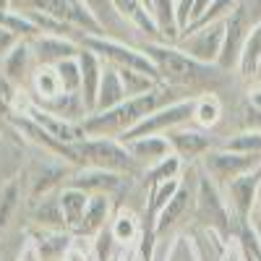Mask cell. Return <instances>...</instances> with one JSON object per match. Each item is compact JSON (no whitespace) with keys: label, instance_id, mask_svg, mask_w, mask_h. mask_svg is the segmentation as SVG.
<instances>
[{"label":"cell","instance_id":"cell-39","mask_svg":"<svg viewBox=\"0 0 261 261\" xmlns=\"http://www.w3.org/2000/svg\"><path fill=\"white\" fill-rule=\"evenodd\" d=\"M18 42H21V39H18V37H16L11 29L0 27V60H3V58H6V55H8V53H11L16 45H18Z\"/></svg>","mask_w":261,"mask_h":261},{"label":"cell","instance_id":"cell-41","mask_svg":"<svg viewBox=\"0 0 261 261\" xmlns=\"http://www.w3.org/2000/svg\"><path fill=\"white\" fill-rule=\"evenodd\" d=\"M65 261H89V256H86L84 251H79V248L71 246V251H68V256H65Z\"/></svg>","mask_w":261,"mask_h":261},{"label":"cell","instance_id":"cell-43","mask_svg":"<svg viewBox=\"0 0 261 261\" xmlns=\"http://www.w3.org/2000/svg\"><path fill=\"white\" fill-rule=\"evenodd\" d=\"M141 3H144V6H146V8L151 11V0H141Z\"/></svg>","mask_w":261,"mask_h":261},{"label":"cell","instance_id":"cell-1","mask_svg":"<svg viewBox=\"0 0 261 261\" xmlns=\"http://www.w3.org/2000/svg\"><path fill=\"white\" fill-rule=\"evenodd\" d=\"M172 86L160 84L157 89H151L146 94L139 97H128L125 102H120L113 110H105V113H92L81 120L86 136H107V139H120L123 134H128L134 125H139L146 115H151L154 110H160L162 105L172 102L170 94Z\"/></svg>","mask_w":261,"mask_h":261},{"label":"cell","instance_id":"cell-6","mask_svg":"<svg viewBox=\"0 0 261 261\" xmlns=\"http://www.w3.org/2000/svg\"><path fill=\"white\" fill-rule=\"evenodd\" d=\"M193 105H196L193 94H188L183 99H172L151 115H146L139 125H134L118 141H130V139H141V136H165L170 128H178V125H186L193 120Z\"/></svg>","mask_w":261,"mask_h":261},{"label":"cell","instance_id":"cell-30","mask_svg":"<svg viewBox=\"0 0 261 261\" xmlns=\"http://www.w3.org/2000/svg\"><path fill=\"white\" fill-rule=\"evenodd\" d=\"M258 63H261V18L256 21V24L251 27V32H248V39H246L241 63H238V73H241L243 79L256 76Z\"/></svg>","mask_w":261,"mask_h":261},{"label":"cell","instance_id":"cell-33","mask_svg":"<svg viewBox=\"0 0 261 261\" xmlns=\"http://www.w3.org/2000/svg\"><path fill=\"white\" fill-rule=\"evenodd\" d=\"M55 71L60 76V84H63L65 94H81V65H79V58H68V60L58 63Z\"/></svg>","mask_w":261,"mask_h":261},{"label":"cell","instance_id":"cell-3","mask_svg":"<svg viewBox=\"0 0 261 261\" xmlns=\"http://www.w3.org/2000/svg\"><path fill=\"white\" fill-rule=\"evenodd\" d=\"M63 162H71L76 167H99V170H113L123 175H139L141 165L130 157L123 141L107 139V136H86L84 141L65 146Z\"/></svg>","mask_w":261,"mask_h":261},{"label":"cell","instance_id":"cell-10","mask_svg":"<svg viewBox=\"0 0 261 261\" xmlns=\"http://www.w3.org/2000/svg\"><path fill=\"white\" fill-rule=\"evenodd\" d=\"M29 8L45 11V13L65 21V24H71L86 34H105L99 18L92 13V8L84 0H32Z\"/></svg>","mask_w":261,"mask_h":261},{"label":"cell","instance_id":"cell-18","mask_svg":"<svg viewBox=\"0 0 261 261\" xmlns=\"http://www.w3.org/2000/svg\"><path fill=\"white\" fill-rule=\"evenodd\" d=\"M58 199H60V209H63V222H65V230L71 235H79L81 232V225H84V214H86V206H89V193H84L79 188H71V186H63L58 191Z\"/></svg>","mask_w":261,"mask_h":261},{"label":"cell","instance_id":"cell-24","mask_svg":"<svg viewBox=\"0 0 261 261\" xmlns=\"http://www.w3.org/2000/svg\"><path fill=\"white\" fill-rule=\"evenodd\" d=\"M63 92V84H60V76L55 71V65H42L37 63V68L32 73V99L37 105H45V102H53L58 99Z\"/></svg>","mask_w":261,"mask_h":261},{"label":"cell","instance_id":"cell-14","mask_svg":"<svg viewBox=\"0 0 261 261\" xmlns=\"http://www.w3.org/2000/svg\"><path fill=\"white\" fill-rule=\"evenodd\" d=\"M24 115L32 118L37 125H42V128H45L53 139H58L60 144H76V141H84V139H86V130H84L81 123H71V120L58 118V115L47 113L45 107H39L34 99H32V105L27 107Z\"/></svg>","mask_w":261,"mask_h":261},{"label":"cell","instance_id":"cell-19","mask_svg":"<svg viewBox=\"0 0 261 261\" xmlns=\"http://www.w3.org/2000/svg\"><path fill=\"white\" fill-rule=\"evenodd\" d=\"M125 149L130 151V157H134L141 167H151L162 162L165 157L172 154V146L165 136H141V139H130V141H123Z\"/></svg>","mask_w":261,"mask_h":261},{"label":"cell","instance_id":"cell-45","mask_svg":"<svg viewBox=\"0 0 261 261\" xmlns=\"http://www.w3.org/2000/svg\"><path fill=\"white\" fill-rule=\"evenodd\" d=\"M136 261H139V258H136Z\"/></svg>","mask_w":261,"mask_h":261},{"label":"cell","instance_id":"cell-28","mask_svg":"<svg viewBox=\"0 0 261 261\" xmlns=\"http://www.w3.org/2000/svg\"><path fill=\"white\" fill-rule=\"evenodd\" d=\"M222 118V102L214 92H206L201 97H196L193 105V125H199L204 130H212Z\"/></svg>","mask_w":261,"mask_h":261},{"label":"cell","instance_id":"cell-9","mask_svg":"<svg viewBox=\"0 0 261 261\" xmlns=\"http://www.w3.org/2000/svg\"><path fill=\"white\" fill-rule=\"evenodd\" d=\"M251 16L248 8L241 3L227 18H225V42H222V55L217 60V68L220 71H238V63H241L246 39L251 32Z\"/></svg>","mask_w":261,"mask_h":261},{"label":"cell","instance_id":"cell-15","mask_svg":"<svg viewBox=\"0 0 261 261\" xmlns=\"http://www.w3.org/2000/svg\"><path fill=\"white\" fill-rule=\"evenodd\" d=\"M32 50L37 63L42 65H58L68 58H79L81 42L68 39V37H53V34H39L32 39Z\"/></svg>","mask_w":261,"mask_h":261},{"label":"cell","instance_id":"cell-27","mask_svg":"<svg viewBox=\"0 0 261 261\" xmlns=\"http://www.w3.org/2000/svg\"><path fill=\"white\" fill-rule=\"evenodd\" d=\"M32 220H34L42 230H65L63 209H60L58 193L42 196V199L32 201ZM65 232H68V230H65Z\"/></svg>","mask_w":261,"mask_h":261},{"label":"cell","instance_id":"cell-21","mask_svg":"<svg viewBox=\"0 0 261 261\" xmlns=\"http://www.w3.org/2000/svg\"><path fill=\"white\" fill-rule=\"evenodd\" d=\"M125 84L120 79V71L115 65L105 63V71H102V84H99V94H97V107L94 113H105V110H113L120 102H125Z\"/></svg>","mask_w":261,"mask_h":261},{"label":"cell","instance_id":"cell-35","mask_svg":"<svg viewBox=\"0 0 261 261\" xmlns=\"http://www.w3.org/2000/svg\"><path fill=\"white\" fill-rule=\"evenodd\" d=\"M18 201H21V186L16 180H11L3 191H0V232L8 227L13 212L18 209Z\"/></svg>","mask_w":261,"mask_h":261},{"label":"cell","instance_id":"cell-38","mask_svg":"<svg viewBox=\"0 0 261 261\" xmlns=\"http://www.w3.org/2000/svg\"><path fill=\"white\" fill-rule=\"evenodd\" d=\"M193 3L196 0H178L175 3V18H178V27H180V34L188 29L191 24V11H193Z\"/></svg>","mask_w":261,"mask_h":261},{"label":"cell","instance_id":"cell-31","mask_svg":"<svg viewBox=\"0 0 261 261\" xmlns=\"http://www.w3.org/2000/svg\"><path fill=\"white\" fill-rule=\"evenodd\" d=\"M120 71V79L125 84V94L128 97H139V94H146L151 89H157V86L162 84L160 79L149 76L144 71H134V68H118Z\"/></svg>","mask_w":261,"mask_h":261},{"label":"cell","instance_id":"cell-16","mask_svg":"<svg viewBox=\"0 0 261 261\" xmlns=\"http://www.w3.org/2000/svg\"><path fill=\"white\" fill-rule=\"evenodd\" d=\"M79 65H81V99H84L86 110H89V115H92L94 107H97V94H99V84H102L105 60L97 53H92L89 47L81 45Z\"/></svg>","mask_w":261,"mask_h":261},{"label":"cell","instance_id":"cell-42","mask_svg":"<svg viewBox=\"0 0 261 261\" xmlns=\"http://www.w3.org/2000/svg\"><path fill=\"white\" fill-rule=\"evenodd\" d=\"M248 3H251L248 11H261V0H248Z\"/></svg>","mask_w":261,"mask_h":261},{"label":"cell","instance_id":"cell-25","mask_svg":"<svg viewBox=\"0 0 261 261\" xmlns=\"http://www.w3.org/2000/svg\"><path fill=\"white\" fill-rule=\"evenodd\" d=\"M113 6H115L118 16L125 21V24H130L134 29H139V32H144L149 37H157L160 39L154 16H151V11L141 3V0H113Z\"/></svg>","mask_w":261,"mask_h":261},{"label":"cell","instance_id":"cell-26","mask_svg":"<svg viewBox=\"0 0 261 261\" xmlns=\"http://www.w3.org/2000/svg\"><path fill=\"white\" fill-rule=\"evenodd\" d=\"M175 3L178 0H151V16H154V24L160 32V42H167V45H175L180 37V27L175 18Z\"/></svg>","mask_w":261,"mask_h":261},{"label":"cell","instance_id":"cell-22","mask_svg":"<svg viewBox=\"0 0 261 261\" xmlns=\"http://www.w3.org/2000/svg\"><path fill=\"white\" fill-rule=\"evenodd\" d=\"M191 204H193V193L188 191V186L183 183L180 186V191L170 199V204L157 214V220H154V232H157V241L165 235V232H170L172 227H175L183 217L188 214V209H191Z\"/></svg>","mask_w":261,"mask_h":261},{"label":"cell","instance_id":"cell-7","mask_svg":"<svg viewBox=\"0 0 261 261\" xmlns=\"http://www.w3.org/2000/svg\"><path fill=\"white\" fill-rule=\"evenodd\" d=\"M258 165H261V154H241V151H230L225 146L212 149L204 154V172L217 186H227L230 180L256 170Z\"/></svg>","mask_w":261,"mask_h":261},{"label":"cell","instance_id":"cell-23","mask_svg":"<svg viewBox=\"0 0 261 261\" xmlns=\"http://www.w3.org/2000/svg\"><path fill=\"white\" fill-rule=\"evenodd\" d=\"M34 248L39 261H65L71 251V232L65 230H42L34 235Z\"/></svg>","mask_w":261,"mask_h":261},{"label":"cell","instance_id":"cell-34","mask_svg":"<svg viewBox=\"0 0 261 261\" xmlns=\"http://www.w3.org/2000/svg\"><path fill=\"white\" fill-rule=\"evenodd\" d=\"M180 170H183V160L175 157V154H170L162 162L146 167V183L151 186V183H162V180H170V178H178Z\"/></svg>","mask_w":261,"mask_h":261},{"label":"cell","instance_id":"cell-17","mask_svg":"<svg viewBox=\"0 0 261 261\" xmlns=\"http://www.w3.org/2000/svg\"><path fill=\"white\" fill-rule=\"evenodd\" d=\"M34 50H32V42L29 39H21L18 45L0 60V65H3V76L11 81V84H16V86H21L27 79L32 81V73H34Z\"/></svg>","mask_w":261,"mask_h":261},{"label":"cell","instance_id":"cell-20","mask_svg":"<svg viewBox=\"0 0 261 261\" xmlns=\"http://www.w3.org/2000/svg\"><path fill=\"white\" fill-rule=\"evenodd\" d=\"M113 196L107 193H97L89 199V206H86V214H84V225H81V232L84 238H97L105 227H110V220H113Z\"/></svg>","mask_w":261,"mask_h":261},{"label":"cell","instance_id":"cell-37","mask_svg":"<svg viewBox=\"0 0 261 261\" xmlns=\"http://www.w3.org/2000/svg\"><path fill=\"white\" fill-rule=\"evenodd\" d=\"M113 246L115 238L110 232V227H105L97 238H94V251H97V261H113Z\"/></svg>","mask_w":261,"mask_h":261},{"label":"cell","instance_id":"cell-8","mask_svg":"<svg viewBox=\"0 0 261 261\" xmlns=\"http://www.w3.org/2000/svg\"><path fill=\"white\" fill-rule=\"evenodd\" d=\"M222 42H225V21H217V24H209V27L183 32L175 45L199 63L217 65V60L222 55Z\"/></svg>","mask_w":261,"mask_h":261},{"label":"cell","instance_id":"cell-12","mask_svg":"<svg viewBox=\"0 0 261 261\" xmlns=\"http://www.w3.org/2000/svg\"><path fill=\"white\" fill-rule=\"evenodd\" d=\"M225 193H227V204L232 209V214L241 220H251V214L256 212L258 206V199H261V165L246 175L235 178L225 186Z\"/></svg>","mask_w":261,"mask_h":261},{"label":"cell","instance_id":"cell-11","mask_svg":"<svg viewBox=\"0 0 261 261\" xmlns=\"http://www.w3.org/2000/svg\"><path fill=\"white\" fill-rule=\"evenodd\" d=\"M130 183V175H123V172H113V170H99V167H76L71 172V178L65 180V186L79 188L89 196L97 193H107V196H115L120 191H125Z\"/></svg>","mask_w":261,"mask_h":261},{"label":"cell","instance_id":"cell-44","mask_svg":"<svg viewBox=\"0 0 261 261\" xmlns=\"http://www.w3.org/2000/svg\"><path fill=\"white\" fill-rule=\"evenodd\" d=\"M256 79H261V63H258V68H256Z\"/></svg>","mask_w":261,"mask_h":261},{"label":"cell","instance_id":"cell-36","mask_svg":"<svg viewBox=\"0 0 261 261\" xmlns=\"http://www.w3.org/2000/svg\"><path fill=\"white\" fill-rule=\"evenodd\" d=\"M84 3L89 6L92 13L99 18V24H102L105 32L113 29L115 24H125V21L118 16V11H115V6H113V0H84Z\"/></svg>","mask_w":261,"mask_h":261},{"label":"cell","instance_id":"cell-32","mask_svg":"<svg viewBox=\"0 0 261 261\" xmlns=\"http://www.w3.org/2000/svg\"><path fill=\"white\" fill-rule=\"evenodd\" d=\"M222 146L230 151H241V154H261V128H243L241 134L230 136Z\"/></svg>","mask_w":261,"mask_h":261},{"label":"cell","instance_id":"cell-13","mask_svg":"<svg viewBox=\"0 0 261 261\" xmlns=\"http://www.w3.org/2000/svg\"><path fill=\"white\" fill-rule=\"evenodd\" d=\"M165 139L172 146V154L180 157L183 162H193L196 157H204L206 151H212L214 139L209 136V130L199 128V125H178V128H170Z\"/></svg>","mask_w":261,"mask_h":261},{"label":"cell","instance_id":"cell-4","mask_svg":"<svg viewBox=\"0 0 261 261\" xmlns=\"http://www.w3.org/2000/svg\"><path fill=\"white\" fill-rule=\"evenodd\" d=\"M193 209H196V220L201 222V227L230 241V235L235 232L232 220H238V217L232 214L227 199L209 175L199 178V186H196V193H193Z\"/></svg>","mask_w":261,"mask_h":261},{"label":"cell","instance_id":"cell-5","mask_svg":"<svg viewBox=\"0 0 261 261\" xmlns=\"http://www.w3.org/2000/svg\"><path fill=\"white\" fill-rule=\"evenodd\" d=\"M81 45L89 47L92 53H97L105 63L115 65V68H134V71H144L149 76L160 79L154 63L146 58V53L141 47H130V45H125V42L113 39L107 34H86Z\"/></svg>","mask_w":261,"mask_h":261},{"label":"cell","instance_id":"cell-2","mask_svg":"<svg viewBox=\"0 0 261 261\" xmlns=\"http://www.w3.org/2000/svg\"><path fill=\"white\" fill-rule=\"evenodd\" d=\"M141 50L146 53V58L151 63H154L160 81L167 84V86H199V84L212 81L220 73L217 65L199 63L188 53H183L178 45H167V42H160V39L144 42Z\"/></svg>","mask_w":261,"mask_h":261},{"label":"cell","instance_id":"cell-40","mask_svg":"<svg viewBox=\"0 0 261 261\" xmlns=\"http://www.w3.org/2000/svg\"><path fill=\"white\" fill-rule=\"evenodd\" d=\"M248 107L253 113L261 115V86H256V89H248Z\"/></svg>","mask_w":261,"mask_h":261},{"label":"cell","instance_id":"cell-29","mask_svg":"<svg viewBox=\"0 0 261 261\" xmlns=\"http://www.w3.org/2000/svg\"><path fill=\"white\" fill-rule=\"evenodd\" d=\"M110 232L115 238V243L128 246V243H134L136 238L141 235V222H139V217L130 209H118L113 214V220H110Z\"/></svg>","mask_w":261,"mask_h":261}]
</instances>
